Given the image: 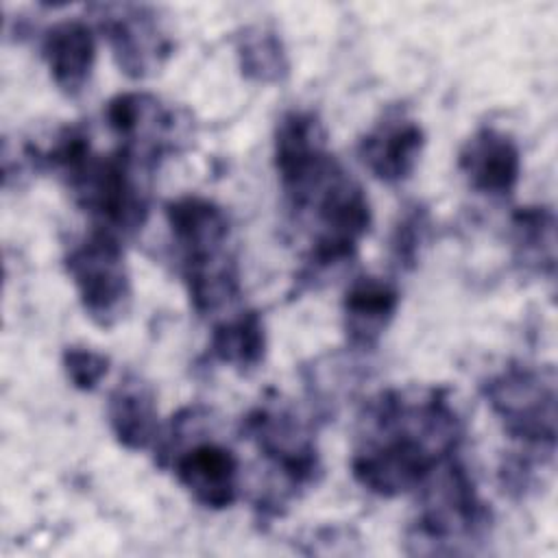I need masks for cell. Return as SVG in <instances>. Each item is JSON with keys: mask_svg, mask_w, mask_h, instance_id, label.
Listing matches in <instances>:
<instances>
[{"mask_svg": "<svg viewBox=\"0 0 558 558\" xmlns=\"http://www.w3.org/2000/svg\"><path fill=\"white\" fill-rule=\"evenodd\" d=\"M462 436L464 425L447 388L381 390L357 418L353 480L373 495L399 497L453 458Z\"/></svg>", "mask_w": 558, "mask_h": 558, "instance_id": "6da1fadb", "label": "cell"}, {"mask_svg": "<svg viewBox=\"0 0 558 558\" xmlns=\"http://www.w3.org/2000/svg\"><path fill=\"white\" fill-rule=\"evenodd\" d=\"M37 168L52 170L72 201L87 211L98 229L129 235L142 229L148 216V192L142 170L120 148L100 155L92 148L89 133L81 124L59 129L48 148H26Z\"/></svg>", "mask_w": 558, "mask_h": 558, "instance_id": "7a4b0ae2", "label": "cell"}, {"mask_svg": "<svg viewBox=\"0 0 558 558\" xmlns=\"http://www.w3.org/2000/svg\"><path fill=\"white\" fill-rule=\"evenodd\" d=\"M418 488L421 510L405 541L410 554H462L466 543L486 536L493 514L462 462L445 460Z\"/></svg>", "mask_w": 558, "mask_h": 558, "instance_id": "3957f363", "label": "cell"}, {"mask_svg": "<svg viewBox=\"0 0 558 558\" xmlns=\"http://www.w3.org/2000/svg\"><path fill=\"white\" fill-rule=\"evenodd\" d=\"M482 395L504 432L525 449L556 451V371L512 362L482 384Z\"/></svg>", "mask_w": 558, "mask_h": 558, "instance_id": "277c9868", "label": "cell"}, {"mask_svg": "<svg viewBox=\"0 0 558 558\" xmlns=\"http://www.w3.org/2000/svg\"><path fill=\"white\" fill-rule=\"evenodd\" d=\"M63 264L94 325L109 329L124 318L133 292L124 251L116 233L96 227L68 251Z\"/></svg>", "mask_w": 558, "mask_h": 558, "instance_id": "5b68a950", "label": "cell"}, {"mask_svg": "<svg viewBox=\"0 0 558 558\" xmlns=\"http://www.w3.org/2000/svg\"><path fill=\"white\" fill-rule=\"evenodd\" d=\"M240 434L266 458L290 497L316 484L320 456L314 434L290 405L279 399L255 405L242 416Z\"/></svg>", "mask_w": 558, "mask_h": 558, "instance_id": "8992f818", "label": "cell"}, {"mask_svg": "<svg viewBox=\"0 0 558 558\" xmlns=\"http://www.w3.org/2000/svg\"><path fill=\"white\" fill-rule=\"evenodd\" d=\"M105 120L120 150L142 170H153L190 137V120L148 92H122L105 107Z\"/></svg>", "mask_w": 558, "mask_h": 558, "instance_id": "52a82bcc", "label": "cell"}, {"mask_svg": "<svg viewBox=\"0 0 558 558\" xmlns=\"http://www.w3.org/2000/svg\"><path fill=\"white\" fill-rule=\"evenodd\" d=\"M98 28L105 33L118 68L131 78H146L166 63L172 39L157 9L148 4H94Z\"/></svg>", "mask_w": 558, "mask_h": 558, "instance_id": "ba28073f", "label": "cell"}, {"mask_svg": "<svg viewBox=\"0 0 558 558\" xmlns=\"http://www.w3.org/2000/svg\"><path fill=\"white\" fill-rule=\"evenodd\" d=\"M166 466H172L177 482L198 506L225 510L240 495V460L220 442L201 440L177 449Z\"/></svg>", "mask_w": 558, "mask_h": 558, "instance_id": "9c48e42d", "label": "cell"}, {"mask_svg": "<svg viewBox=\"0 0 558 558\" xmlns=\"http://www.w3.org/2000/svg\"><path fill=\"white\" fill-rule=\"evenodd\" d=\"M172 242L179 253V266L209 262L229 255V218L227 211L198 194L172 198L163 207Z\"/></svg>", "mask_w": 558, "mask_h": 558, "instance_id": "30bf717a", "label": "cell"}, {"mask_svg": "<svg viewBox=\"0 0 558 558\" xmlns=\"http://www.w3.org/2000/svg\"><path fill=\"white\" fill-rule=\"evenodd\" d=\"M423 146V126L403 111H388L362 135L357 155L375 179L399 183L414 172Z\"/></svg>", "mask_w": 558, "mask_h": 558, "instance_id": "8fae6325", "label": "cell"}, {"mask_svg": "<svg viewBox=\"0 0 558 558\" xmlns=\"http://www.w3.org/2000/svg\"><path fill=\"white\" fill-rule=\"evenodd\" d=\"M458 170L471 190L486 196H508L521 177V150L508 133L482 126L462 144Z\"/></svg>", "mask_w": 558, "mask_h": 558, "instance_id": "7c38bea8", "label": "cell"}, {"mask_svg": "<svg viewBox=\"0 0 558 558\" xmlns=\"http://www.w3.org/2000/svg\"><path fill=\"white\" fill-rule=\"evenodd\" d=\"M399 288L384 277L364 275L351 281L342 299V329L347 344L371 351L379 344L399 310Z\"/></svg>", "mask_w": 558, "mask_h": 558, "instance_id": "4fadbf2b", "label": "cell"}, {"mask_svg": "<svg viewBox=\"0 0 558 558\" xmlns=\"http://www.w3.org/2000/svg\"><path fill=\"white\" fill-rule=\"evenodd\" d=\"M41 57L50 78L65 96H78L94 70L96 37L83 20H61L46 28L41 37Z\"/></svg>", "mask_w": 558, "mask_h": 558, "instance_id": "5bb4252c", "label": "cell"}, {"mask_svg": "<svg viewBox=\"0 0 558 558\" xmlns=\"http://www.w3.org/2000/svg\"><path fill=\"white\" fill-rule=\"evenodd\" d=\"M327 155V133L314 111L292 109L279 118L272 140V159L281 187L307 174Z\"/></svg>", "mask_w": 558, "mask_h": 558, "instance_id": "9a60e30c", "label": "cell"}, {"mask_svg": "<svg viewBox=\"0 0 558 558\" xmlns=\"http://www.w3.org/2000/svg\"><path fill=\"white\" fill-rule=\"evenodd\" d=\"M107 418L116 440L129 451L148 449L159 438L155 392L135 373H126L109 392Z\"/></svg>", "mask_w": 558, "mask_h": 558, "instance_id": "2e32d148", "label": "cell"}, {"mask_svg": "<svg viewBox=\"0 0 558 558\" xmlns=\"http://www.w3.org/2000/svg\"><path fill=\"white\" fill-rule=\"evenodd\" d=\"M514 262L525 272L556 275V214L547 205L519 207L510 218Z\"/></svg>", "mask_w": 558, "mask_h": 558, "instance_id": "e0dca14e", "label": "cell"}, {"mask_svg": "<svg viewBox=\"0 0 558 558\" xmlns=\"http://www.w3.org/2000/svg\"><path fill=\"white\" fill-rule=\"evenodd\" d=\"M266 327L255 310H244L211 329L207 355L238 373L257 368L266 357Z\"/></svg>", "mask_w": 558, "mask_h": 558, "instance_id": "ac0fdd59", "label": "cell"}, {"mask_svg": "<svg viewBox=\"0 0 558 558\" xmlns=\"http://www.w3.org/2000/svg\"><path fill=\"white\" fill-rule=\"evenodd\" d=\"M190 303L198 316L216 314L240 296V272L233 255L181 266Z\"/></svg>", "mask_w": 558, "mask_h": 558, "instance_id": "d6986e66", "label": "cell"}, {"mask_svg": "<svg viewBox=\"0 0 558 558\" xmlns=\"http://www.w3.org/2000/svg\"><path fill=\"white\" fill-rule=\"evenodd\" d=\"M235 57L240 72L255 83L275 85L281 83L290 72L283 39L266 24L244 26L235 35Z\"/></svg>", "mask_w": 558, "mask_h": 558, "instance_id": "ffe728a7", "label": "cell"}, {"mask_svg": "<svg viewBox=\"0 0 558 558\" xmlns=\"http://www.w3.org/2000/svg\"><path fill=\"white\" fill-rule=\"evenodd\" d=\"M429 233V211L423 205L408 207L390 235V255L403 270H412L418 264L421 248Z\"/></svg>", "mask_w": 558, "mask_h": 558, "instance_id": "44dd1931", "label": "cell"}, {"mask_svg": "<svg viewBox=\"0 0 558 558\" xmlns=\"http://www.w3.org/2000/svg\"><path fill=\"white\" fill-rule=\"evenodd\" d=\"M63 371L76 390L92 392L109 373V357L87 347H65L61 355Z\"/></svg>", "mask_w": 558, "mask_h": 558, "instance_id": "7402d4cb", "label": "cell"}]
</instances>
